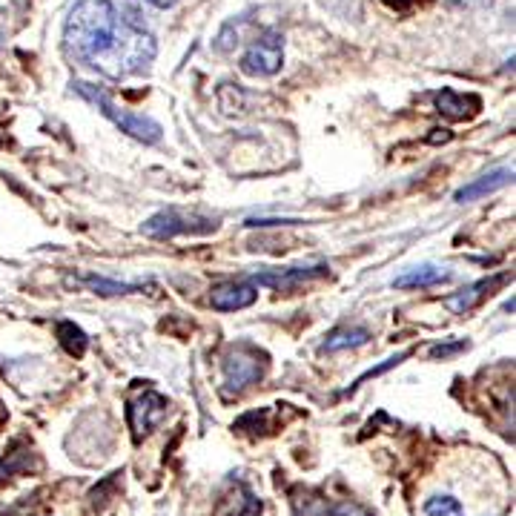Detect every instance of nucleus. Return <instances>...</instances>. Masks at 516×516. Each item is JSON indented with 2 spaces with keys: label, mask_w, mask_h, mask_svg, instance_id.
Segmentation results:
<instances>
[{
  "label": "nucleus",
  "mask_w": 516,
  "mask_h": 516,
  "mask_svg": "<svg viewBox=\"0 0 516 516\" xmlns=\"http://www.w3.org/2000/svg\"><path fill=\"white\" fill-rule=\"evenodd\" d=\"M64 49L75 64L121 81L147 72L158 43L112 0H78L64 23Z\"/></svg>",
  "instance_id": "1"
},
{
  "label": "nucleus",
  "mask_w": 516,
  "mask_h": 516,
  "mask_svg": "<svg viewBox=\"0 0 516 516\" xmlns=\"http://www.w3.org/2000/svg\"><path fill=\"white\" fill-rule=\"evenodd\" d=\"M72 89H75L84 101H89L92 107H98V112H101L104 118H109L121 132H127L129 138H135V141H141V144H158V141H161L164 129H161L158 121H152L147 115H138V112H129V109L118 107V104L107 95V89L89 84V81H75Z\"/></svg>",
  "instance_id": "2"
},
{
  "label": "nucleus",
  "mask_w": 516,
  "mask_h": 516,
  "mask_svg": "<svg viewBox=\"0 0 516 516\" xmlns=\"http://www.w3.org/2000/svg\"><path fill=\"white\" fill-rule=\"evenodd\" d=\"M141 230H144V236L158 238V241H170L175 236H204V233L218 230V218L172 207V210H161V213L147 218Z\"/></svg>",
  "instance_id": "3"
},
{
  "label": "nucleus",
  "mask_w": 516,
  "mask_h": 516,
  "mask_svg": "<svg viewBox=\"0 0 516 516\" xmlns=\"http://www.w3.org/2000/svg\"><path fill=\"white\" fill-rule=\"evenodd\" d=\"M284 66V35L276 29H264L250 49L241 55V72L250 78H273Z\"/></svg>",
  "instance_id": "4"
},
{
  "label": "nucleus",
  "mask_w": 516,
  "mask_h": 516,
  "mask_svg": "<svg viewBox=\"0 0 516 516\" xmlns=\"http://www.w3.org/2000/svg\"><path fill=\"white\" fill-rule=\"evenodd\" d=\"M264 370H267V356L250 344H238L224 356V382L230 393H241L250 385H256L264 376Z\"/></svg>",
  "instance_id": "5"
},
{
  "label": "nucleus",
  "mask_w": 516,
  "mask_h": 516,
  "mask_svg": "<svg viewBox=\"0 0 516 516\" xmlns=\"http://www.w3.org/2000/svg\"><path fill=\"white\" fill-rule=\"evenodd\" d=\"M167 413H170V399L155 390H144L138 399H132L127 405V419L135 442L152 433V428H158L167 419Z\"/></svg>",
  "instance_id": "6"
},
{
  "label": "nucleus",
  "mask_w": 516,
  "mask_h": 516,
  "mask_svg": "<svg viewBox=\"0 0 516 516\" xmlns=\"http://www.w3.org/2000/svg\"><path fill=\"white\" fill-rule=\"evenodd\" d=\"M330 276V267L327 264H316V267H284V270H264L253 276L256 287H273L279 293H296L307 284H316Z\"/></svg>",
  "instance_id": "7"
},
{
  "label": "nucleus",
  "mask_w": 516,
  "mask_h": 516,
  "mask_svg": "<svg viewBox=\"0 0 516 516\" xmlns=\"http://www.w3.org/2000/svg\"><path fill=\"white\" fill-rule=\"evenodd\" d=\"M296 516H370L356 502H330L319 491H299L293 499Z\"/></svg>",
  "instance_id": "8"
},
{
  "label": "nucleus",
  "mask_w": 516,
  "mask_h": 516,
  "mask_svg": "<svg viewBox=\"0 0 516 516\" xmlns=\"http://www.w3.org/2000/svg\"><path fill=\"white\" fill-rule=\"evenodd\" d=\"M258 299V287L253 281H221L210 290V304L221 313H236L250 307Z\"/></svg>",
  "instance_id": "9"
},
{
  "label": "nucleus",
  "mask_w": 516,
  "mask_h": 516,
  "mask_svg": "<svg viewBox=\"0 0 516 516\" xmlns=\"http://www.w3.org/2000/svg\"><path fill=\"white\" fill-rule=\"evenodd\" d=\"M508 281H511L508 273H499V276H491V279H482V281H476V284H468L465 290H459V293L448 296V299H445V307H448L451 313H456V316H468L471 310H476V307L488 299L494 290H499V287H502V284H508Z\"/></svg>",
  "instance_id": "10"
},
{
  "label": "nucleus",
  "mask_w": 516,
  "mask_h": 516,
  "mask_svg": "<svg viewBox=\"0 0 516 516\" xmlns=\"http://www.w3.org/2000/svg\"><path fill=\"white\" fill-rule=\"evenodd\" d=\"M436 109L451 121H468L482 109V98L479 95H459L453 89H442V92H436Z\"/></svg>",
  "instance_id": "11"
},
{
  "label": "nucleus",
  "mask_w": 516,
  "mask_h": 516,
  "mask_svg": "<svg viewBox=\"0 0 516 516\" xmlns=\"http://www.w3.org/2000/svg\"><path fill=\"white\" fill-rule=\"evenodd\" d=\"M514 181V170H508V167H502V170H494L488 172V175H482V178H476L471 184H465L459 193L453 195L459 204H465V201H476V198H482V195H491L496 190H502V187H508Z\"/></svg>",
  "instance_id": "12"
},
{
  "label": "nucleus",
  "mask_w": 516,
  "mask_h": 516,
  "mask_svg": "<svg viewBox=\"0 0 516 516\" xmlns=\"http://www.w3.org/2000/svg\"><path fill=\"white\" fill-rule=\"evenodd\" d=\"M448 279H451V273H445V270H439V267H433V264H425V267H413L405 276H399V279L393 281V287H396V290H416V287H436V284H445Z\"/></svg>",
  "instance_id": "13"
},
{
  "label": "nucleus",
  "mask_w": 516,
  "mask_h": 516,
  "mask_svg": "<svg viewBox=\"0 0 516 516\" xmlns=\"http://www.w3.org/2000/svg\"><path fill=\"white\" fill-rule=\"evenodd\" d=\"M370 342V330L367 327H342V330H333L327 336V342L322 344L324 353H339L347 347H362Z\"/></svg>",
  "instance_id": "14"
},
{
  "label": "nucleus",
  "mask_w": 516,
  "mask_h": 516,
  "mask_svg": "<svg viewBox=\"0 0 516 516\" xmlns=\"http://www.w3.org/2000/svg\"><path fill=\"white\" fill-rule=\"evenodd\" d=\"M58 339H61V344H64V350L69 356L81 359L86 353V333L75 322L58 324Z\"/></svg>",
  "instance_id": "15"
},
{
  "label": "nucleus",
  "mask_w": 516,
  "mask_h": 516,
  "mask_svg": "<svg viewBox=\"0 0 516 516\" xmlns=\"http://www.w3.org/2000/svg\"><path fill=\"white\" fill-rule=\"evenodd\" d=\"M89 290L101 293V296H127V293H135L141 290V284H124V281H109L104 276H81Z\"/></svg>",
  "instance_id": "16"
},
{
  "label": "nucleus",
  "mask_w": 516,
  "mask_h": 516,
  "mask_svg": "<svg viewBox=\"0 0 516 516\" xmlns=\"http://www.w3.org/2000/svg\"><path fill=\"white\" fill-rule=\"evenodd\" d=\"M247 23H250V18H236V21L227 23V26L221 29V35L215 38V52H221V55L233 52L238 43H241V35H244Z\"/></svg>",
  "instance_id": "17"
},
{
  "label": "nucleus",
  "mask_w": 516,
  "mask_h": 516,
  "mask_svg": "<svg viewBox=\"0 0 516 516\" xmlns=\"http://www.w3.org/2000/svg\"><path fill=\"white\" fill-rule=\"evenodd\" d=\"M425 514L428 516H465L462 511V505H459V499L456 496H433L425 502Z\"/></svg>",
  "instance_id": "18"
},
{
  "label": "nucleus",
  "mask_w": 516,
  "mask_h": 516,
  "mask_svg": "<svg viewBox=\"0 0 516 516\" xmlns=\"http://www.w3.org/2000/svg\"><path fill=\"white\" fill-rule=\"evenodd\" d=\"M410 353H413V350H402V353H399V356H390V359H385V362H382V365H379V367H373V370H367L365 376H359V379H356V382H353V385L347 387V396H350V393H353V390H356V387H362V385H365L367 379H376V376H382V373H387V370H390V367L402 365V362H405V359H408Z\"/></svg>",
  "instance_id": "19"
},
{
  "label": "nucleus",
  "mask_w": 516,
  "mask_h": 516,
  "mask_svg": "<svg viewBox=\"0 0 516 516\" xmlns=\"http://www.w3.org/2000/svg\"><path fill=\"white\" fill-rule=\"evenodd\" d=\"M462 350H468V342H465V339H459V342L451 344H436V347H430V359H451V356L462 353Z\"/></svg>",
  "instance_id": "20"
},
{
  "label": "nucleus",
  "mask_w": 516,
  "mask_h": 516,
  "mask_svg": "<svg viewBox=\"0 0 516 516\" xmlns=\"http://www.w3.org/2000/svg\"><path fill=\"white\" fill-rule=\"evenodd\" d=\"M385 6H390L393 12H410L413 6H419L422 0H382Z\"/></svg>",
  "instance_id": "21"
},
{
  "label": "nucleus",
  "mask_w": 516,
  "mask_h": 516,
  "mask_svg": "<svg viewBox=\"0 0 516 516\" xmlns=\"http://www.w3.org/2000/svg\"><path fill=\"white\" fill-rule=\"evenodd\" d=\"M448 3L465 6V9H485V6H491L494 0H448Z\"/></svg>",
  "instance_id": "22"
},
{
  "label": "nucleus",
  "mask_w": 516,
  "mask_h": 516,
  "mask_svg": "<svg viewBox=\"0 0 516 516\" xmlns=\"http://www.w3.org/2000/svg\"><path fill=\"white\" fill-rule=\"evenodd\" d=\"M144 3H150V6H155V9H172L178 0H144Z\"/></svg>",
  "instance_id": "23"
}]
</instances>
